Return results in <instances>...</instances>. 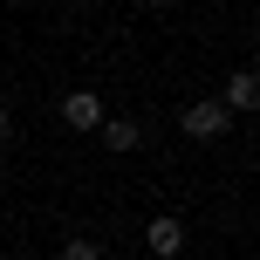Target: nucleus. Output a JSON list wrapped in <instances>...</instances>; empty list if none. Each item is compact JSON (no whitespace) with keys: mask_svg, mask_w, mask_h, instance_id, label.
<instances>
[{"mask_svg":"<svg viewBox=\"0 0 260 260\" xmlns=\"http://www.w3.org/2000/svg\"><path fill=\"white\" fill-rule=\"evenodd\" d=\"M185 137H199V144H212V137H226V123H233V110L219 103V96H199V103H185Z\"/></svg>","mask_w":260,"mask_h":260,"instance_id":"nucleus-1","label":"nucleus"},{"mask_svg":"<svg viewBox=\"0 0 260 260\" xmlns=\"http://www.w3.org/2000/svg\"><path fill=\"white\" fill-rule=\"evenodd\" d=\"M144 247H151L157 260H178V253H185V226L171 219V212H157V219L144 226Z\"/></svg>","mask_w":260,"mask_h":260,"instance_id":"nucleus-2","label":"nucleus"},{"mask_svg":"<svg viewBox=\"0 0 260 260\" xmlns=\"http://www.w3.org/2000/svg\"><path fill=\"white\" fill-rule=\"evenodd\" d=\"M62 123L69 130H96V123H103V96H96V89H69L62 96Z\"/></svg>","mask_w":260,"mask_h":260,"instance_id":"nucleus-3","label":"nucleus"},{"mask_svg":"<svg viewBox=\"0 0 260 260\" xmlns=\"http://www.w3.org/2000/svg\"><path fill=\"white\" fill-rule=\"evenodd\" d=\"M226 110H253L260 96H253V69H233V76H226V96H219Z\"/></svg>","mask_w":260,"mask_h":260,"instance_id":"nucleus-4","label":"nucleus"},{"mask_svg":"<svg viewBox=\"0 0 260 260\" xmlns=\"http://www.w3.org/2000/svg\"><path fill=\"white\" fill-rule=\"evenodd\" d=\"M96 130H103V144H110V151H137V137H144V130L130 123V117H103Z\"/></svg>","mask_w":260,"mask_h":260,"instance_id":"nucleus-5","label":"nucleus"},{"mask_svg":"<svg viewBox=\"0 0 260 260\" xmlns=\"http://www.w3.org/2000/svg\"><path fill=\"white\" fill-rule=\"evenodd\" d=\"M55 260H103V247H96V240H62Z\"/></svg>","mask_w":260,"mask_h":260,"instance_id":"nucleus-6","label":"nucleus"},{"mask_svg":"<svg viewBox=\"0 0 260 260\" xmlns=\"http://www.w3.org/2000/svg\"><path fill=\"white\" fill-rule=\"evenodd\" d=\"M7 130H14V117H7V110H0V144H7Z\"/></svg>","mask_w":260,"mask_h":260,"instance_id":"nucleus-7","label":"nucleus"}]
</instances>
